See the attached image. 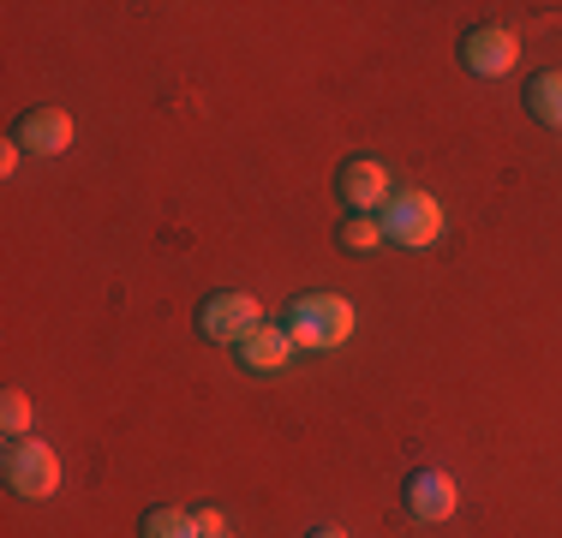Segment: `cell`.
<instances>
[{
    "instance_id": "277c9868",
    "label": "cell",
    "mask_w": 562,
    "mask_h": 538,
    "mask_svg": "<svg viewBox=\"0 0 562 538\" xmlns=\"http://www.w3.org/2000/svg\"><path fill=\"white\" fill-rule=\"evenodd\" d=\"M251 329H263V312L251 293H210L204 305H198V335L216 347H239Z\"/></svg>"
},
{
    "instance_id": "7a4b0ae2",
    "label": "cell",
    "mask_w": 562,
    "mask_h": 538,
    "mask_svg": "<svg viewBox=\"0 0 562 538\" xmlns=\"http://www.w3.org/2000/svg\"><path fill=\"white\" fill-rule=\"evenodd\" d=\"M378 222H383V239L419 251V246H431V239L443 234V204H437L431 192H395L390 204L378 210Z\"/></svg>"
},
{
    "instance_id": "2e32d148",
    "label": "cell",
    "mask_w": 562,
    "mask_h": 538,
    "mask_svg": "<svg viewBox=\"0 0 562 538\" xmlns=\"http://www.w3.org/2000/svg\"><path fill=\"white\" fill-rule=\"evenodd\" d=\"M210 538H234V533H210Z\"/></svg>"
},
{
    "instance_id": "ba28073f",
    "label": "cell",
    "mask_w": 562,
    "mask_h": 538,
    "mask_svg": "<svg viewBox=\"0 0 562 538\" xmlns=\"http://www.w3.org/2000/svg\"><path fill=\"white\" fill-rule=\"evenodd\" d=\"M454 479L449 473H437V467H419V473L407 479V515L413 520H449L454 515Z\"/></svg>"
},
{
    "instance_id": "9c48e42d",
    "label": "cell",
    "mask_w": 562,
    "mask_h": 538,
    "mask_svg": "<svg viewBox=\"0 0 562 538\" xmlns=\"http://www.w3.org/2000/svg\"><path fill=\"white\" fill-rule=\"evenodd\" d=\"M293 354H300V347L288 341V329H281V323H263V329H251L246 341L234 347V359H239V366H246V371H258V377L281 371V366H288Z\"/></svg>"
},
{
    "instance_id": "5bb4252c",
    "label": "cell",
    "mask_w": 562,
    "mask_h": 538,
    "mask_svg": "<svg viewBox=\"0 0 562 538\" xmlns=\"http://www.w3.org/2000/svg\"><path fill=\"white\" fill-rule=\"evenodd\" d=\"M192 515H198V533H204V538L210 533H227V520L216 515V508H192Z\"/></svg>"
},
{
    "instance_id": "3957f363",
    "label": "cell",
    "mask_w": 562,
    "mask_h": 538,
    "mask_svg": "<svg viewBox=\"0 0 562 538\" xmlns=\"http://www.w3.org/2000/svg\"><path fill=\"white\" fill-rule=\"evenodd\" d=\"M0 473H7V491H19V496H55L60 491V455L36 437H12Z\"/></svg>"
},
{
    "instance_id": "7c38bea8",
    "label": "cell",
    "mask_w": 562,
    "mask_h": 538,
    "mask_svg": "<svg viewBox=\"0 0 562 538\" xmlns=\"http://www.w3.org/2000/svg\"><path fill=\"white\" fill-rule=\"evenodd\" d=\"M336 239H341V251L366 258V251H378V246H383V222H378V215H347Z\"/></svg>"
},
{
    "instance_id": "8fae6325",
    "label": "cell",
    "mask_w": 562,
    "mask_h": 538,
    "mask_svg": "<svg viewBox=\"0 0 562 538\" xmlns=\"http://www.w3.org/2000/svg\"><path fill=\"white\" fill-rule=\"evenodd\" d=\"M138 538H204V533H198V515H186V508H150L138 520Z\"/></svg>"
},
{
    "instance_id": "8992f818",
    "label": "cell",
    "mask_w": 562,
    "mask_h": 538,
    "mask_svg": "<svg viewBox=\"0 0 562 538\" xmlns=\"http://www.w3.org/2000/svg\"><path fill=\"white\" fill-rule=\"evenodd\" d=\"M515 60H520V48H515V36H508L503 24H473V31L461 36V66L473 78H503Z\"/></svg>"
},
{
    "instance_id": "5b68a950",
    "label": "cell",
    "mask_w": 562,
    "mask_h": 538,
    "mask_svg": "<svg viewBox=\"0 0 562 538\" xmlns=\"http://www.w3.org/2000/svg\"><path fill=\"white\" fill-rule=\"evenodd\" d=\"M336 198L353 215H378L383 204H390V173L378 168L371 156H353V161H341V173H336Z\"/></svg>"
},
{
    "instance_id": "4fadbf2b",
    "label": "cell",
    "mask_w": 562,
    "mask_h": 538,
    "mask_svg": "<svg viewBox=\"0 0 562 538\" xmlns=\"http://www.w3.org/2000/svg\"><path fill=\"white\" fill-rule=\"evenodd\" d=\"M0 430H7V437H31V395H24V389H7V401H0Z\"/></svg>"
},
{
    "instance_id": "6da1fadb",
    "label": "cell",
    "mask_w": 562,
    "mask_h": 538,
    "mask_svg": "<svg viewBox=\"0 0 562 538\" xmlns=\"http://www.w3.org/2000/svg\"><path fill=\"white\" fill-rule=\"evenodd\" d=\"M281 329L300 354H329L353 335V305L341 293H300V300L281 312Z\"/></svg>"
},
{
    "instance_id": "30bf717a",
    "label": "cell",
    "mask_w": 562,
    "mask_h": 538,
    "mask_svg": "<svg viewBox=\"0 0 562 538\" xmlns=\"http://www.w3.org/2000/svg\"><path fill=\"white\" fill-rule=\"evenodd\" d=\"M527 114L539 120V126L562 132V72H532L527 78Z\"/></svg>"
},
{
    "instance_id": "52a82bcc",
    "label": "cell",
    "mask_w": 562,
    "mask_h": 538,
    "mask_svg": "<svg viewBox=\"0 0 562 538\" xmlns=\"http://www.w3.org/2000/svg\"><path fill=\"white\" fill-rule=\"evenodd\" d=\"M12 144H19L24 156H60L66 144H72V120H66V108H31V114H19V126H12Z\"/></svg>"
},
{
    "instance_id": "9a60e30c",
    "label": "cell",
    "mask_w": 562,
    "mask_h": 538,
    "mask_svg": "<svg viewBox=\"0 0 562 538\" xmlns=\"http://www.w3.org/2000/svg\"><path fill=\"white\" fill-rule=\"evenodd\" d=\"M312 538H347V533H336V527H317Z\"/></svg>"
}]
</instances>
